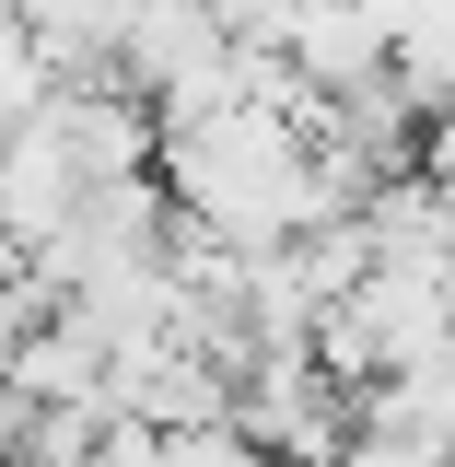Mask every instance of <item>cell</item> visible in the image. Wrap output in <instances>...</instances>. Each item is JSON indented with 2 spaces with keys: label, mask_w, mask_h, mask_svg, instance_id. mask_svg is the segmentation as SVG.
<instances>
[{
  "label": "cell",
  "mask_w": 455,
  "mask_h": 467,
  "mask_svg": "<svg viewBox=\"0 0 455 467\" xmlns=\"http://www.w3.org/2000/svg\"><path fill=\"white\" fill-rule=\"evenodd\" d=\"M164 467H269V444L245 420H175L164 432Z\"/></svg>",
  "instance_id": "1"
}]
</instances>
